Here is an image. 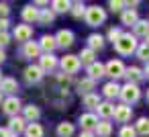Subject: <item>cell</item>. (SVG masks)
Masks as SVG:
<instances>
[{
  "instance_id": "cell-1",
  "label": "cell",
  "mask_w": 149,
  "mask_h": 137,
  "mask_svg": "<svg viewBox=\"0 0 149 137\" xmlns=\"http://www.w3.org/2000/svg\"><path fill=\"white\" fill-rule=\"evenodd\" d=\"M137 39H135V35H131V33H123V37L114 43V49L120 53V55H131L133 51H137Z\"/></svg>"
},
{
  "instance_id": "cell-2",
  "label": "cell",
  "mask_w": 149,
  "mask_h": 137,
  "mask_svg": "<svg viewBox=\"0 0 149 137\" xmlns=\"http://www.w3.org/2000/svg\"><path fill=\"white\" fill-rule=\"evenodd\" d=\"M86 23L90 25V27H98V25H102L104 21H106V13H104V8L102 6H90L88 10H86Z\"/></svg>"
},
{
  "instance_id": "cell-3",
  "label": "cell",
  "mask_w": 149,
  "mask_h": 137,
  "mask_svg": "<svg viewBox=\"0 0 149 137\" xmlns=\"http://www.w3.org/2000/svg\"><path fill=\"white\" fill-rule=\"evenodd\" d=\"M120 98H123V104H133V102H137V100L141 98V90H139V86L127 82V84L120 88Z\"/></svg>"
},
{
  "instance_id": "cell-4",
  "label": "cell",
  "mask_w": 149,
  "mask_h": 137,
  "mask_svg": "<svg viewBox=\"0 0 149 137\" xmlns=\"http://www.w3.org/2000/svg\"><path fill=\"white\" fill-rule=\"evenodd\" d=\"M59 66H61V70H63L68 76H72V74H76V72L82 68V62H80L78 55H63V57L59 59Z\"/></svg>"
},
{
  "instance_id": "cell-5",
  "label": "cell",
  "mask_w": 149,
  "mask_h": 137,
  "mask_svg": "<svg viewBox=\"0 0 149 137\" xmlns=\"http://www.w3.org/2000/svg\"><path fill=\"white\" fill-rule=\"evenodd\" d=\"M125 72H127V68H125V64H123L120 59H110V62L106 64V76H110L112 82H114L116 78L125 76Z\"/></svg>"
},
{
  "instance_id": "cell-6",
  "label": "cell",
  "mask_w": 149,
  "mask_h": 137,
  "mask_svg": "<svg viewBox=\"0 0 149 137\" xmlns=\"http://www.w3.org/2000/svg\"><path fill=\"white\" fill-rule=\"evenodd\" d=\"M21 100L17 98V96H8V98H4V102H2V110L13 119V117H19V113H21Z\"/></svg>"
},
{
  "instance_id": "cell-7",
  "label": "cell",
  "mask_w": 149,
  "mask_h": 137,
  "mask_svg": "<svg viewBox=\"0 0 149 137\" xmlns=\"http://www.w3.org/2000/svg\"><path fill=\"white\" fill-rule=\"evenodd\" d=\"M98 117L94 115V113H84L82 117H80V127H82V131H90V133H94L96 131V127H98Z\"/></svg>"
},
{
  "instance_id": "cell-8",
  "label": "cell",
  "mask_w": 149,
  "mask_h": 137,
  "mask_svg": "<svg viewBox=\"0 0 149 137\" xmlns=\"http://www.w3.org/2000/svg\"><path fill=\"white\" fill-rule=\"evenodd\" d=\"M57 66H59V62H57V57L53 53H45V55L39 57V68L43 72H53Z\"/></svg>"
},
{
  "instance_id": "cell-9",
  "label": "cell",
  "mask_w": 149,
  "mask_h": 137,
  "mask_svg": "<svg viewBox=\"0 0 149 137\" xmlns=\"http://www.w3.org/2000/svg\"><path fill=\"white\" fill-rule=\"evenodd\" d=\"M13 35H15V39H17V41L29 43V41H31V37H33V29H31L29 25H17Z\"/></svg>"
},
{
  "instance_id": "cell-10",
  "label": "cell",
  "mask_w": 149,
  "mask_h": 137,
  "mask_svg": "<svg viewBox=\"0 0 149 137\" xmlns=\"http://www.w3.org/2000/svg\"><path fill=\"white\" fill-rule=\"evenodd\" d=\"M43 74H45V72H43L39 66H29V68H25V80H27L29 84H37V82H41Z\"/></svg>"
},
{
  "instance_id": "cell-11",
  "label": "cell",
  "mask_w": 149,
  "mask_h": 137,
  "mask_svg": "<svg viewBox=\"0 0 149 137\" xmlns=\"http://www.w3.org/2000/svg\"><path fill=\"white\" fill-rule=\"evenodd\" d=\"M55 39H57V47H72L74 45V33L70 31V29H61L57 35H55Z\"/></svg>"
},
{
  "instance_id": "cell-12",
  "label": "cell",
  "mask_w": 149,
  "mask_h": 137,
  "mask_svg": "<svg viewBox=\"0 0 149 137\" xmlns=\"http://www.w3.org/2000/svg\"><path fill=\"white\" fill-rule=\"evenodd\" d=\"M23 57L33 59V57H41V45L37 41H29L23 45Z\"/></svg>"
},
{
  "instance_id": "cell-13",
  "label": "cell",
  "mask_w": 149,
  "mask_h": 137,
  "mask_svg": "<svg viewBox=\"0 0 149 137\" xmlns=\"http://www.w3.org/2000/svg\"><path fill=\"white\" fill-rule=\"evenodd\" d=\"M86 72H88V78H92V80L96 82L98 78L106 76V66L100 64V62H94V64H90V66L86 68Z\"/></svg>"
},
{
  "instance_id": "cell-14",
  "label": "cell",
  "mask_w": 149,
  "mask_h": 137,
  "mask_svg": "<svg viewBox=\"0 0 149 137\" xmlns=\"http://www.w3.org/2000/svg\"><path fill=\"white\" fill-rule=\"evenodd\" d=\"M27 121H25V117H13L10 121H8V129H10V133L17 137L19 133H25V129H27Z\"/></svg>"
},
{
  "instance_id": "cell-15",
  "label": "cell",
  "mask_w": 149,
  "mask_h": 137,
  "mask_svg": "<svg viewBox=\"0 0 149 137\" xmlns=\"http://www.w3.org/2000/svg\"><path fill=\"white\" fill-rule=\"evenodd\" d=\"M39 13H41V10H39L37 6L29 4V6H25V8L21 10V17H23L25 25H27V23H35V21L39 23Z\"/></svg>"
},
{
  "instance_id": "cell-16",
  "label": "cell",
  "mask_w": 149,
  "mask_h": 137,
  "mask_svg": "<svg viewBox=\"0 0 149 137\" xmlns=\"http://www.w3.org/2000/svg\"><path fill=\"white\" fill-rule=\"evenodd\" d=\"M131 117H133V110H131L129 104H116V108H114V119H116L118 123H127V121H131Z\"/></svg>"
},
{
  "instance_id": "cell-17",
  "label": "cell",
  "mask_w": 149,
  "mask_h": 137,
  "mask_svg": "<svg viewBox=\"0 0 149 137\" xmlns=\"http://www.w3.org/2000/svg\"><path fill=\"white\" fill-rule=\"evenodd\" d=\"M125 78L129 80V84H137V82H141V80L145 78V72H143V70H139L137 66H131V68H127Z\"/></svg>"
},
{
  "instance_id": "cell-18",
  "label": "cell",
  "mask_w": 149,
  "mask_h": 137,
  "mask_svg": "<svg viewBox=\"0 0 149 137\" xmlns=\"http://www.w3.org/2000/svg\"><path fill=\"white\" fill-rule=\"evenodd\" d=\"M39 45H41V51L53 53V49L57 47V39H55V35H43L41 41H39Z\"/></svg>"
},
{
  "instance_id": "cell-19",
  "label": "cell",
  "mask_w": 149,
  "mask_h": 137,
  "mask_svg": "<svg viewBox=\"0 0 149 137\" xmlns=\"http://www.w3.org/2000/svg\"><path fill=\"white\" fill-rule=\"evenodd\" d=\"M23 117L27 123H37V119L41 117V110L35 104H29V106H23Z\"/></svg>"
},
{
  "instance_id": "cell-20",
  "label": "cell",
  "mask_w": 149,
  "mask_h": 137,
  "mask_svg": "<svg viewBox=\"0 0 149 137\" xmlns=\"http://www.w3.org/2000/svg\"><path fill=\"white\" fill-rule=\"evenodd\" d=\"M76 88H78V92H80L82 96H88V94H92V90H94V80H92V78H84V80H80V82L76 84Z\"/></svg>"
},
{
  "instance_id": "cell-21",
  "label": "cell",
  "mask_w": 149,
  "mask_h": 137,
  "mask_svg": "<svg viewBox=\"0 0 149 137\" xmlns=\"http://www.w3.org/2000/svg\"><path fill=\"white\" fill-rule=\"evenodd\" d=\"M0 90L6 92V94H10V96H15V92L19 90V84H17L15 78H4L2 82H0Z\"/></svg>"
},
{
  "instance_id": "cell-22",
  "label": "cell",
  "mask_w": 149,
  "mask_h": 137,
  "mask_svg": "<svg viewBox=\"0 0 149 137\" xmlns=\"http://www.w3.org/2000/svg\"><path fill=\"white\" fill-rule=\"evenodd\" d=\"M120 21H123V25H129V27L133 25V27H135V25L139 23L137 10H135V8H127V10H125V13L120 15Z\"/></svg>"
},
{
  "instance_id": "cell-23",
  "label": "cell",
  "mask_w": 149,
  "mask_h": 137,
  "mask_svg": "<svg viewBox=\"0 0 149 137\" xmlns=\"http://www.w3.org/2000/svg\"><path fill=\"white\" fill-rule=\"evenodd\" d=\"M114 108H116V106H114L112 102H100V106H98L96 110H98V115H100V117L106 121V119L114 117Z\"/></svg>"
},
{
  "instance_id": "cell-24",
  "label": "cell",
  "mask_w": 149,
  "mask_h": 137,
  "mask_svg": "<svg viewBox=\"0 0 149 137\" xmlns=\"http://www.w3.org/2000/svg\"><path fill=\"white\" fill-rule=\"evenodd\" d=\"M102 92H104L106 98H114V96H120V86L116 82H106L104 88H102Z\"/></svg>"
},
{
  "instance_id": "cell-25",
  "label": "cell",
  "mask_w": 149,
  "mask_h": 137,
  "mask_svg": "<svg viewBox=\"0 0 149 137\" xmlns=\"http://www.w3.org/2000/svg\"><path fill=\"white\" fill-rule=\"evenodd\" d=\"M94 135L96 137H110L112 135V125L108 121H100L98 127H96V131H94Z\"/></svg>"
},
{
  "instance_id": "cell-26",
  "label": "cell",
  "mask_w": 149,
  "mask_h": 137,
  "mask_svg": "<svg viewBox=\"0 0 149 137\" xmlns=\"http://www.w3.org/2000/svg\"><path fill=\"white\" fill-rule=\"evenodd\" d=\"M51 10L53 13H70L72 10V2H70V0H53V2H51Z\"/></svg>"
},
{
  "instance_id": "cell-27",
  "label": "cell",
  "mask_w": 149,
  "mask_h": 137,
  "mask_svg": "<svg viewBox=\"0 0 149 137\" xmlns=\"http://www.w3.org/2000/svg\"><path fill=\"white\" fill-rule=\"evenodd\" d=\"M88 47H90L92 51L102 49V47H104V37H102V35H98V33H92V35L88 37Z\"/></svg>"
},
{
  "instance_id": "cell-28",
  "label": "cell",
  "mask_w": 149,
  "mask_h": 137,
  "mask_svg": "<svg viewBox=\"0 0 149 137\" xmlns=\"http://www.w3.org/2000/svg\"><path fill=\"white\" fill-rule=\"evenodd\" d=\"M78 57H80V62H82V64L90 66V64H94V62H96V51H92L90 47H86V49H82V51H80V55H78Z\"/></svg>"
},
{
  "instance_id": "cell-29",
  "label": "cell",
  "mask_w": 149,
  "mask_h": 137,
  "mask_svg": "<svg viewBox=\"0 0 149 137\" xmlns=\"http://www.w3.org/2000/svg\"><path fill=\"white\" fill-rule=\"evenodd\" d=\"M72 135H74V125L72 123L63 121V123L57 125V137H72Z\"/></svg>"
},
{
  "instance_id": "cell-30",
  "label": "cell",
  "mask_w": 149,
  "mask_h": 137,
  "mask_svg": "<svg viewBox=\"0 0 149 137\" xmlns=\"http://www.w3.org/2000/svg\"><path fill=\"white\" fill-rule=\"evenodd\" d=\"M25 135L27 137H43V127L39 123H29L25 129Z\"/></svg>"
},
{
  "instance_id": "cell-31",
  "label": "cell",
  "mask_w": 149,
  "mask_h": 137,
  "mask_svg": "<svg viewBox=\"0 0 149 137\" xmlns=\"http://www.w3.org/2000/svg\"><path fill=\"white\" fill-rule=\"evenodd\" d=\"M53 19H55V13L51 8H41V13H39V23L41 25H51Z\"/></svg>"
},
{
  "instance_id": "cell-32",
  "label": "cell",
  "mask_w": 149,
  "mask_h": 137,
  "mask_svg": "<svg viewBox=\"0 0 149 137\" xmlns=\"http://www.w3.org/2000/svg\"><path fill=\"white\" fill-rule=\"evenodd\" d=\"M135 131L139 133V135H149V119H145V117H141L139 121H137V125H135Z\"/></svg>"
},
{
  "instance_id": "cell-33",
  "label": "cell",
  "mask_w": 149,
  "mask_h": 137,
  "mask_svg": "<svg viewBox=\"0 0 149 137\" xmlns=\"http://www.w3.org/2000/svg\"><path fill=\"white\" fill-rule=\"evenodd\" d=\"M133 29H135V35H139V37H147V35H149V21H139Z\"/></svg>"
},
{
  "instance_id": "cell-34",
  "label": "cell",
  "mask_w": 149,
  "mask_h": 137,
  "mask_svg": "<svg viewBox=\"0 0 149 137\" xmlns=\"http://www.w3.org/2000/svg\"><path fill=\"white\" fill-rule=\"evenodd\" d=\"M86 10H88V8H86L82 2H74L70 13H72V17H76V19H82V17H86Z\"/></svg>"
},
{
  "instance_id": "cell-35",
  "label": "cell",
  "mask_w": 149,
  "mask_h": 137,
  "mask_svg": "<svg viewBox=\"0 0 149 137\" xmlns=\"http://www.w3.org/2000/svg\"><path fill=\"white\" fill-rule=\"evenodd\" d=\"M84 106H88V108H98L100 106V98H98V94H88V96H84Z\"/></svg>"
},
{
  "instance_id": "cell-36",
  "label": "cell",
  "mask_w": 149,
  "mask_h": 137,
  "mask_svg": "<svg viewBox=\"0 0 149 137\" xmlns=\"http://www.w3.org/2000/svg\"><path fill=\"white\" fill-rule=\"evenodd\" d=\"M137 57L149 64V45H147V43H143V45L137 47Z\"/></svg>"
},
{
  "instance_id": "cell-37",
  "label": "cell",
  "mask_w": 149,
  "mask_h": 137,
  "mask_svg": "<svg viewBox=\"0 0 149 137\" xmlns=\"http://www.w3.org/2000/svg\"><path fill=\"white\" fill-rule=\"evenodd\" d=\"M118 137H137V131L129 125H123L120 131H118Z\"/></svg>"
},
{
  "instance_id": "cell-38",
  "label": "cell",
  "mask_w": 149,
  "mask_h": 137,
  "mask_svg": "<svg viewBox=\"0 0 149 137\" xmlns=\"http://www.w3.org/2000/svg\"><path fill=\"white\" fill-rule=\"evenodd\" d=\"M106 37H108V41L116 43V41H118V39L123 37V31H120V29H114V27H112V29L108 31V35H106Z\"/></svg>"
},
{
  "instance_id": "cell-39",
  "label": "cell",
  "mask_w": 149,
  "mask_h": 137,
  "mask_svg": "<svg viewBox=\"0 0 149 137\" xmlns=\"http://www.w3.org/2000/svg\"><path fill=\"white\" fill-rule=\"evenodd\" d=\"M108 6H110V10L112 13H120L125 6H127V2H118V0H110L108 2Z\"/></svg>"
},
{
  "instance_id": "cell-40",
  "label": "cell",
  "mask_w": 149,
  "mask_h": 137,
  "mask_svg": "<svg viewBox=\"0 0 149 137\" xmlns=\"http://www.w3.org/2000/svg\"><path fill=\"white\" fill-rule=\"evenodd\" d=\"M8 43H10V35L6 31H0V49H4Z\"/></svg>"
},
{
  "instance_id": "cell-41",
  "label": "cell",
  "mask_w": 149,
  "mask_h": 137,
  "mask_svg": "<svg viewBox=\"0 0 149 137\" xmlns=\"http://www.w3.org/2000/svg\"><path fill=\"white\" fill-rule=\"evenodd\" d=\"M8 13H10L8 4H6V2H2V4H0V19H8Z\"/></svg>"
},
{
  "instance_id": "cell-42",
  "label": "cell",
  "mask_w": 149,
  "mask_h": 137,
  "mask_svg": "<svg viewBox=\"0 0 149 137\" xmlns=\"http://www.w3.org/2000/svg\"><path fill=\"white\" fill-rule=\"evenodd\" d=\"M0 137H15L8 127H0Z\"/></svg>"
},
{
  "instance_id": "cell-43",
  "label": "cell",
  "mask_w": 149,
  "mask_h": 137,
  "mask_svg": "<svg viewBox=\"0 0 149 137\" xmlns=\"http://www.w3.org/2000/svg\"><path fill=\"white\" fill-rule=\"evenodd\" d=\"M8 25H10V23H8V19H0V31H6V29H8Z\"/></svg>"
},
{
  "instance_id": "cell-44",
  "label": "cell",
  "mask_w": 149,
  "mask_h": 137,
  "mask_svg": "<svg viewBox=\"0 0 149 137\" xmlns=\"http://www.w3.org/2000/svg\"><path fill=\"white\" fill-rule=\"evenodd\" d=\"M80 137H96V135H94V133H90V131H82V133H80Z\"/></svg>"
},
{
  "instance_id": "cell-45",
  "label": "cell",
  "mask_w": 149,
  "mask_h": 137,
  "mask_svg": "<svg viewBox=\"0 0 149 137\" xmlns=\"http://www.w3.org/2000/svg\"><path fill=\"white\" fill-rule=\"evenodd\" d=\"M4 59H6V55H4V49H0V64H2Z\"/></svg>"
},
{
  "instance_id": "cell-46",
  "label": "cell",
  "mask_w": 149,
  "mask_h": 137,
  "mask_svg": "<svg viewBox=\"0 0 149 137\" xmlns=\"http://www.w3.org/2000/svg\"><path fill=\"white\" fill-rule=\"evenodd\" d=\"M143 72H145V76H147V78H149V64H147V66H145V70H143Z\"/></svg>"
},
{
  "instance_id": "cell-47",
  "label": "cell",
  "mask_w": 149,
  "mask_h": 137,
  "mask_svg": "<svg viewBox=\"0 0 149 137\" xmlns=\"http://www.w3.org/2000/svg\"><path fill=\"white\" fill-rule=\"evenodd\" d=\"M0 102H4V92L0 90Z\"/></svg>"
},
{
  "instance_id": "cell-48",
  "label": "cell",
  "mask_w": 149,
  "mask_h": 137,
  "mask_svg": "<svg viewBox=\"0 0 149 137\" xmlns=\"http://www.w3.org/2000/svg\"><path fill=\"white\" fill-rule=\"evenodd\" d=\"M145 43H147V45H149V35H147V37H145Z\"/></svg>"
},
{
  "instance_id": "cell-49",
  "label": "cell",
  "mask_w": 149,
  "mask_h": 137,
  "mask_svg": "<svg viewBox=\"0 0 149 137\" xmlns=\"http://www.w3.org/2000/svg\"><path fill=\"white\" fill-rule=\"evenodd\" d=\"M2 80H4V78H2V74H0V82H2Z\"/></svg>"
},
{
  "instance_id": "cell-50",
  "label": "cell",
  "mask_w": 149,
  "mask_h": 137,
  "mask_svg": "<svg viewBox=\"0 0 149 137\" xmlns=\"http://www.w3.org/2000/svg\"><path fill=\"white\" fill-rule=\"evenodd\" d=\"M147 100H149V90H147Z\"/></svg>"
}]
</instances>
